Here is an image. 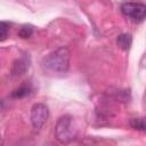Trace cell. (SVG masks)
<instances>
[{"label":"cell","mask_w":146,"mask_h":146,"mask_svg":"<svg viewBox=\"0 0 146 146\" xmlns=\"http://www.w3.org/2000/svg\"><path fill=\"white\" fill-rule=\"evenodd\" d=\"M9 34V24L6 22H0V41H5Z\"/></svg>","instance_id":"obj_10"},{"label":"cell","mask_w":146,"mask_h":146,"mask_svg":"<svg viewBox=\"0 0 146 146\" xmlns=\"http://www.w3.org/2000/svg\"><path fill=\"white\" fill-rule=\"evenodd\" d=\"M49 116V110L48 106L43 103H35L31 108L30 120L32 123V127L35 130H41L43 125L46 124Z\"/></svg>","instance_id":"obj_3"},{"label":"cell","mask_w":146,"mask_h":146,"mask_svg":"<svg viewBox=\"0 0 146 146\" xmlns=\"http://www.w3.org/2000/svg\"><path fill=\"white\" fill-rule=\"evenodd\" d=\"M131 127L136 130H140V131H144L145 130V121L143 117H135L131 120Z\"/></svg>","instance_id":"obj_9"},{"label":"cell","mask_w":146,"mask_h":146,"mask_svg":"<svg viewBox=\"0 0 146 146\" xmlns=\"http://www.w3.org/2000/svg\"><path fill=\"white\" fill-rule=\"evenodd\" d=\"M121 13L135 22H141L146 16V6L141 2H124L121 5Z\"/></svg>","instance_id":"obj_4"},{"label":"cell","mask_w":146,"mask_h":146,"mask_svg":"<svg viewBox=\"0 0 146 146\" xmlns=\"http://www.w3.org/2000/svg\"><path fill=\"white\" fill-rule=\"evenodd\" d=\"M33 26L32 25H23L19 31H18V35L22 38V39H27L30 38L32 34H33Z\"/></svg>","instance_id":"obj_8"},{"label":"cell","mask_w":146,"mask_h":146,"mask_svg":"<svg viewBox=\"0 0 146 146\" xmlns=\"http://www.w3.org/2000/svg\"><path fill=\"white\" fill-rule=\"evenodd\" d=\"M29 65H30V60H29V57L26 58L25 56L21 57L19 59L15 60L14 64H13V68H11V74L14 76H19V75H23L26 70H29Z\"/></svg>","instance_id":"obj_5"},{"label":"cell","mask_w":146,"mask_h":146,"mask_svg":"<svg viewBox=\"0 0 146 146\" xmlns=\"http://www.w3.org/2000/svg\"><path fill=\"white\" fill-rule=\"evenodd\" d=\"M70 50L66 47H60L43 58L42 66L52 73H66L70 68Z\"/></svg>","instance_id":"obj_1"},{"label":"cell","mask_w":146,"mask_h":146,"mask_svg":"<svg viewBox=\"0 0 146 146\" xmlns=\"http://www.w3.org/2000/svg\"><path fill=\"white\" fill-rule=\"evenodd\" d=\"M55 138L60 144H68L76 138V129L73 127V117L71 115L65 114L57 120Z\"/></svg>","instance_id":"obj_2"},{"label":"cell","mask_w":146,"mask_h":146,"mask_svg":"<svg viewBox=\"0 0 146 146\" xmlns=\"http://www.w3.org/2000/svg\"><path fill=\"white\" fill-rule=\"evenodd\" d=\"M5 108V102L3 100H0V112Z\"/></svg>","instance_id":"obj_11"},{"label":"cell","mask_w":146,"mask_h":146,"mask_svg":"<svg viewBox=\"0 0 146 146\" xmlns=\"http://www.w3.org/2000/svg\"><path fill=\"white\" fill-rule=\"evenodd\" d=\"M31 91H32V88H31L30 84H22L16 90L13 91L11 97H14V98H23L25 96H29L31 94Z\"/></svg>","instance_id":"obj_7"},{"label":"cell","mask_w":146,"mask_h":146,"mask_svg":"<svg viewBox=\"0 0 146 146\" xmlns=\"http://www.w3.org/2000/svg\"><path fill=\"white\" fill-rule=\"evenodd\" d=\"M116 42L119 44V47L123 50H128L132 43V36L130 33H122L117 36Z\"/></svg>","instance_id":"obj_6"}]
</instances>
